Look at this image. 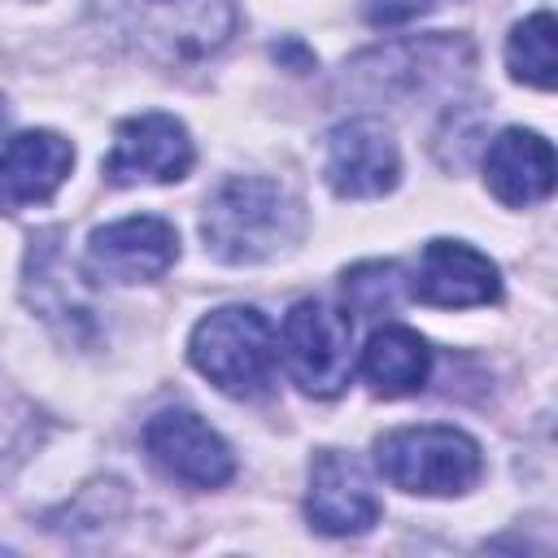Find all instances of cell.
<instances>
[{
  "instance_id": "11",
  "label": "cell",
  "mask_w": 558,
  "mask_h": 558,
  "mask_svg": "<svg viewBox=\"0 0 558 558\" xmlns=\"http://www.w3.org/2000/svg\"><path fill=\"white\" fill-rule=\"evenodd\" d=\"M366 65H353L357 74H371L375 87L397 92V96H418L432 87H453L471 70V44L453 35H427V39H405L388 52H366L357 57Z\"/></svg>"
},
{
  "instance_id": "12",
  "label": "cell",
  "mask_w": 558,
  "mask_h": 558,
  "mask_svg": "<svg viewBox=\"0 0 558 558\" xmlns=\"http://www.w3.org/2000/svg\"><path fill=\"white\" fill-rule=\"evenodd\" d=\"M414 296L436 310H471L501 296V275L480 248L462 240H432L418 253Z\"/></svg>"
},
{
  "instance_id": "13",
  "label": "cell",
  "mask_w": 558,
  "mask_h": 558,
  "mask_svg": "<svg viewBox=\"0 0 558 558\" xmlns=\"http://www.w3.org/2000/svg\"><path fill=\"white\" fill-rule=\"evenodd\" d=\"M74 148L57 131H17L0 144V214L44 205L70 174Z\"/></svg>"
},
{
  "instance_id": "6",
  "label": "cell",
  "mask_w": 558,
  "mask_h": 558,
  "mask_svg": "<svg viewBox=\"0 0 558 558\" xmlns=\"http://www.w3.org/2000/svg\"><path fill=\"white\" fill-rule=\"evenodd\" d=\"M192 170V140L174 113H135L118 122L113 148L105 157V179L126 183H174Z\"/></svg>"
},
{
  "instance_id": "19",
  "label": "cell",
  "mask_w": 558,
  "mask_h": 558,
  "mask_svg": "<svg viewBox=\"0 0 558 558\" xmlns=\"http://www.w3.org/2000/svg\"><path fill=\"white\" fill-rule=\"evenodd\" d=\"M436 4L440 0H366V22L371 26H405Z\"/></svg>"
},
{
  "instance_id": "9",
  "label": "cell",
  "mask_w": 558,
  "mask_h": 558,
  "mask_svg": "<svg viewBox=\"0 0 558 558\" xmlns=\"http://www.w3.org/2000/svg\"><path fill=\"white\" fill-rule=\"evenodd\" d=\"M323 174L331 183L336 196H353V201H366V196H384L397 187V174H401V157H397V144H392V131L375 118H349L340 122L331 135H327V161H323Z\"/></svg>"
},
{
  "instance_id": "15",
  "label": "cell",
  "mask_w": 558,
  "mask_h": 558,
  "mask_svg": "<svg viewBox=\"0 0 558 558\" xmlns=\"http://www.w3.org/2000/svg\"><path fill=\"white\" fill-rule=\"evenodd\" d=\"M432 349L410 327H379L362 349V375L379 397H405L427 384Z\"/></svg>"
},
{
  "instance_id": "20",
  "label": "cell",
  "mask_w": 558,
  "mask_h": 558,
  "mask_svg": "<svg viewBox=\"0 0 558 558\" xmlns=\"http://www.w3.org/2000/svg\"><path fill=\"white\" fill-rule=\"evenodd\" d=\"M0 118H4V100H0Z\"/></svg>"
},
{
  "instance_id": "18",
  "label": "cell",
  "mask_w": 558,
  "mask_h": 558,
  "mask_svg": "<svg viewBox=\"0 0 558 558\" xmlns=\"http://www.w3.org/2000/svg\"><path fill=\"white\" fill-rule=\"evenodd\" d=\"M344 301H349V314H362V318L388 314L401 301V270L392 262H362V266H353L344 275Z\"/></svg>"
},
{
  "instance_id": "8",
  "label": "cell",
  "mask_w": 558,
  "mask_h": 558,
  "mask_svg": "<svg viewBox=\"0 0 558 558\" xmlns=\"http://www.w3.org/2000/svg\"><path fill=\"white\" fill-rule=\"evenodd\" d=\"M179 257V231L166 218L135 214L109 227H96L87 240V270L109 283H148L161 279Z\"/></svg>"
},
{
  "instance_id": "16",
  "label": "cell",
  "mask_w": 558,
  "mask_h": 558,
  "mask_svg": "<svg viewBox=\"0 0 558 558\" xmlns=\"http://www.w3.org/2000/svg\"><path fill=\"white\" fill-rule=\"evenodd\" d=\"M26 296L31 305L52 318V323H65V331H92V305L87 296L78 292L74 275L65 270V257L57 248V235H39V244L31 248V262H26Z\"/></svg>"
},
{
  "instance_id": "14",
  "label": "cell",
  "mask_w": 558,
  "mask_h": 558,
  "mask_svg": "<svg viewBox=\"0 0 558 558\" xmlns=\"http://www.w3.org/2000/svg\"><path fill=\"white\" fill-rule=\"evenodd\" d=\"M484 183L510 209L545 201L549 187H554V148H549V140H541L536 131H523V126L501 131L484 153Z\"/></svg>"
},
{
  "instance_id": "17",
  "label": "cell",
  "mask_w": 558,
  "mask_h": 558,
  "mask_svg": "<svg viewBox=\"0 0 558 558\" xmlns=\"http://www.w3.org/2000/svg\"><path fill=\"white\" fill-rule=\"evenodd\" d=\"M506 65L519 83L549 92L554 87V13L541 9L523 17L506 39Z\"/></svg>"
},
{
  "instance_id": "2",
  "label": "cell",
  "mask_w": 558,
  "mask_h": 558,
  "mask_svg": "<svg viewBox=\"0 0 558 558\" xmlns=\"http://www.w3.org/2000/svg\"><path fill=\"white\" fill-rule=\"evenodd\" d=\"M192 366L227 397H262L275 379V327L253 305H222L192 327Z\"/></svg>"
},
{
  "instance_id": "5",
  "label": "cell",
  "mask_w": 558,
  "mask_h": 558,
  "mask_svg": "<svg viewBox=\"0 0 558 558\" xmlns=\"http://www.w3.org/2000/svg\"><path fill=\"white\" fill-rule=\"evenodd\" d=\"M283 362L314 397H336L353 371V318L323 301H296L283 318Z\"/></svg>"
},
{
  "instance_id": "3",
  "label": "cell",
  "mask_w": 558,
  "mask_h": 558,
  "mask_svg": "<svg viewBox=\"0 0 558 558\" xmlns=\"http://www.w3.org/2000/svg\"><path fill=\"white\" fill-rule=\"evenodd\" d=\"M375 466L401 493L453 497L480 480L484 458L466 432L423 423V427H401V432L379 436L375 440Z\"/></svg>"
},
{
  "instance_id": "10",
  "label": "cell",
  "mask_w": 558,
  "mask_h": 558,
  "mask_svg": "<svg viewBox=\"0 0 558 558\" xmlns=\"http://www.w3.org/2000/svg\"><path fill=\"white\" fill-rule=\"evenodd\" d=\"M305 514L327 536H353V532H366L371 523H379V497L353 453H340V449L314 453Z\"/></svg>"
},
{
  "instance_id": "4",
  "label": "cell",
  "mask_w": 558,
  "mask_h": 558,
  "mask_svg": "<svg viewBox=\"0 0 558 558\" xmlns=\"http://www.w3.org/2000/svg\"><path fill=\"white\" fill-rule=\"evenodd\" d=\"M126 35L166 61L218 52L235 31V0H109Z\"/></svg>"
},
{
  "instance_id": "1",
  "label": "cell",
  "mask_w": 558,
  "mask_h": 558,
  "mask_svg": "<svg viewBox=\"0 0 558 558\" xmlns=\"http://www.w3.org/2000/svg\"><path fill=\"white\" fill-rule=\"evenodd\" d=\"M301 231H305L301 201L283 183L262 179V174H231L227 183H218L201 218L205 248L231 266L266 262L292 248Z\"/></svg>"
},
{
  "instance_id": "7",
  "label": "cell",
  "mask_w": 558,
  "mask_h": 558,
  "mask_svg": "<svg viewBox=\"0 0 558 558\" xmlns=\"http://www.w3.org/2000/svg\"><path fill=\"white\" fill-rule=\"evenodd\" d=\"M148 458L187 488H218L235 475V458L227 440L192 410H161L144 423Z\"/></svg>"
}]
</instances>
